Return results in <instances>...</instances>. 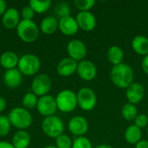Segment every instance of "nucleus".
<instances>
[{
	"label": "nucleus",
	"instance_id": "20e7f679",
	"mask_svg": "<svg viewBox=\"0 0 148 148\" xmlns=\"http://www.w3.org/2000/svg\"><path fill=\"white\" fill-rule=\"evenodd\" d=\"M41 68V61L34 54H24L19 57L17 69L23 75L32 76L37 74Z\"/></svg>",
	"mask_w": 148,
	"mask_h": 148
},
{
	"label": "nucleus",
	"instance_id": "393cba45",
	"mask_svg": "<svg viewBox=\"0 0 148 148\" xmlns=\"http://www.w3.org/2000/svg\"><path fill=\"white\" fill-rule=\"evenodd\" d=\"M52 2L50 0L47 1H38V0H30L29 2V5L32 8L35 13L42 14L45 13L51 6Z\"/></svg>",
	"mask_w": 148,
	"mask_h": 148
},
{
	"label": "nucleus",
	"instance_id": "6ab92c4d",
	"mask_svg": "<svg viewBox=\"0 0 148 148\" xmlns=\"http://www.w3.org/2000/svg\"><path fill=\"white\" fill-rule=\"evenodd\" d=\"M18 61V56L13 51H5L0 56V65L6 70L16 69Z\"/></svg>",
	"mask_w": 148,
	"mask_h": 148
},
{
	"label": "nucleus",
	"instance_id": "412c9836",
	"mask_svg": "<svg viewBox=\"0 0 148 148\" xmlns=\"http://www.w3.org/2000/svg\"><path fill=\"white\" fill-rule=\"evenodd\" d=\"M40 30L45 35H52L58 29V20L55 16H46L40 23Z\"/></svg>",
	"mask_w": 148,
	"mask_h": 148
},
{
	"label": "nucleus",
	"instance_id": "37998d69",
	"mask_svg": "<svg viewBox=\"0 0 148 148\" xmlns=\"http://www.w3.org/2000/svg\"><path fill=\"white\" fill-rule=\"evenodd\" d=\"M147 117H148V110H147Z\"/></svg>",
	"mask_w": 148,
	"mask_h": 148
},
{
	"label": "nucleus",
	"instance_id": "39448f33",
	"mask_svg": "<svg viewBox=\"0 0 148 148\" xmlns=\"http://www.w3.org/2000/svg\"><path fill=\"white\" fill-rule=\"evenodd\" d=\"M55 98L57 109L62 113L73 112L78 106L76 94H75L72 90L63 89L59 92Z\"/></svg>",
	"mask_w": 148,
	"mask_h": 148
},
{
	"label": "nucleus",
	"instance_id": "6e6552de",
	"mask_svg": "<svg viewBox=\"0 0 148 148\" xmlns=\"http://www.w3.org/2000/svg\"><path fill=\"white\" fill-rule=\"evenodd\" d=\"M76 96L77 105L84 111H91L96 106L97 97L94 90L90 88H82L76 94Z\"/></svg>",
	"mask_w": 148,
	"mask_h": 148
},
{
	"label": "nucleus",
	"instance_id": "4468645a",
	"mask_svg": "<svg viewBox=\"0 0 148 148\" xmlns=\"http://www.w3.org/2000/svg\"><path fill=\"white\" fill-rule=\"evenodd\" d=\"M58 29L65 36H70L77 33L79 26L75 18L71 16L60 18L58 20Z\"/></svg>",
	"mask_w": 148,
	"mask_h": 148
},
{
	"label": "nucleus",
	"instance_id": "a19ab883",
	"mask_svg": "<svg viewBox=\"0 0 148 148\" xmlns=\"http://www.w3.org/2000/svg\"><path fill=\"white\" fill-rule=\"evenodd\" d=\"M44 148H57L56 146H51V145H49V146H46Z\"/></svg>",
	"mask_w": 148,
	"mask_h": 148
},
{
	"label": "nucleus",
	"instance_id": "f257e3e1",
	"mask_svg": "<svg viewBox=\"0 0 148 148\" xmlns=\"http://www.w3.org/2000/svg\"><path fill=\"white\" fill-rule=\"evenodd\" d=\"M110 78L114 85L117 88H127L134 83V72L131 66L122 62L113 66L110 72Z\"/></svg>",
	"mask_w": 148,
	"mask_h": 148
},
{
	"label": "nucleus",
	"instance_id": "c756f323",
	"mask_svg": "<svg viewBox=\"0 0 148 148\" xmlns=\"http://www.w3.org/2000/svg\"><path fill=\"white\" fill-rule=\"evenodd\" d=\"M73 141L69 136L62 134L56 139V147L57 148H72Z\"/></svg>",
	"mask_w": 148,
	"mask_h": 148
},
{
	"label": "nucleus",
	"instance_id": "9d476101",
	"mask_svg": "<svg viewBox=\"0 0 148 148\" xmlns=\"http://www.w3.org/2000/svg\"><path fill=\"white\" fill-rule=\"evenodd\" d=\"M67 52L69 58L76 62H82L87 55V47L82 41L75 39L68 43Z\"/></svg>",
	"mask_w": 148,
	"mask_h": 148
},
{
	"label": "nucleus",
	"instance_id": "cd10ccee",
	"mask_svg": "<svg viewBox=\"0 0 148 148\" xmlns=\"http://www.w3.org/2000/svg\"><path fill=\"white\" fill-rule=\"evenodd\" d=\"M55 12H56L57 16H59L60 18H62V17H66V16H70L71 9H70V6L68 3L60 2L56 5Z\"/></svg>",
	"mask_w": 148,
	"mask_h": 148
},
{
	"label": "nucleus",
	"instance_id": "f03ea898",
	"mask_svg": "<svg viewBox=\"0 0 148 148\" xmlns=\"http://www.w3.org/2000/svg\"><path fill=\"white\" fill-rule=\"evenodd\" d=\"M8 118L11 126L18 130H26L31 126L33 121L30 112L21 107L12 108L8 114Z\"/></svg>",
	"mask_w": 148,
	"mask_h": 148
},
{
	"label": "nucleus",
	"instance_id": "b1692460",
	"mask_svg": "<svg viewBox=\"0 0 148 148\" xmlns=\"http://www.w3.org/2000/svg\"><path fill=\"white\" fill-rule=\"evenodd\" d=\"M125 140L129 144H137L141 140L142 132L141 129L135 125L129 126L125 131Z\"/></svg>",
	"mask_w": 148,
	"mask_h": 148
},
{
	"label": "nucleus",
	"instance_id": "4c0bfd02",
	"mask_svg": "<svg viewBox=\"0 0 148 148\" xmlns=\"http://www.w3.org/2000/svg\"><path fill=\"white\" fill-rule=\"evenodd\" d=\"M6 108V101L3 96H0V113L3 112Z\"/></svg>",
	"mask_w": 148,
	"mask_h": 148
},
{
	"label": "nucleus",
	"instance_id": "f3484780",
	"mask_svg": "<svg viewBox=\"0 0 148 148\" xmlns=\"http://www.w3.org/2000/svg\"><path fill=\"white\" fill-rule=\"evenodd\" d=\"M77 66H78V62L76 61L69 57H67V58H63L58 62L56 66V71L59 75L62 77H69L76 72Z\"/></svg>",
	"mask_w": 148,
	"mask_h": 148
},
{
	"label": "nucleus",
	"instance_id": "bb28decb",
	"mask_svg": "<svg viewBox=\"0 0 148 148\" xmlns=\"http://www.w3.org/2000/svg\"><path fill=\"white\" fill-rule=\"evenodd\" d=\"M37 101H38V97L32 92H28L23 97V100H22L23 108H26L27 110L33 109L36 108Z\"/></svg>",
	"mask_w": 148,
	"mask_h": 148
},
{
	"label": "nucleus",
	"instance_id": "4be33fe9",
	"mask_svg": "<svg viewBox=\"0 0 148 148\" xmlns=\"http://www.w3.org/2000/svg\"><path fill=\"white\" fill-rule=\"evenodd\" d=\"M132 48L134 52L140 56L148 55V38L144 36H137L132 41Z\"/></svg>",
	"mask_w": 148,
	"mask_h": 148
},
{
	"label": "nucleus",
	"instance_id": "2eb2a0df",
	"mask_svg": "<svg viewBox=\"0 0 148 148\" xmlns=\"http://www.w3.org/2000/svg\"><path fill=\"white\" fill-rule=\"evenodd\" d=\"M145 95V88L144 87L138 83V82H134L132 83L126 91V96L129 103L131 104H138L140 103Z\"/></svg>",
	"mask_w": 148,
	"mask_h": 148
},
{
	"label": "nucleus",
	"instance_id": "72a5a7b5",
	"mask_svg": "<svg viewBox=\"0 0 148 148\" xmlns=\"http://www.w3.org/2000/svg\"><path fill=\"white\" fill-rule=\"evenodd\" d=\"M21 16L23 17V20H33V18L35 16V11L32 10V8L29 5L24 6L22 9Z\"/></svg>",
	"mask_w": 148,
	"mask_h": 148
},
{
	"label": "nucleus",
	"instance_id": "f8f14e48",
	"mask_svg": "<svg viewBox=\"0 0 148 148\" xmlns=\"http://www.w3.org/2000/svg\"><path fill=\"white\" fill-rule=\"evenodd\" d=\"M68 128L72 134L81 137L87 134L88 130V123L83 116L75 115L69 120Z\"/></svg>",
	"mask_w": 148,
	"mask_h": 148
},
{
	"label": "nucleus",
	"instance_id": "c85d7f7f",
	"mask_svg": "<svg viewBox=\"0 0 148 148\" xmlns=\"http://www.w3.org/2000/svg\"><path fill=\"white\" fill-rule=\"evenodd\" d=\"M11 124L8 116L6 115H0V137L7 136L11 129Z\"/></svg>",
	"mask_w": 148,
	"mask_h": 148
},
{
	"label": "nucleus",
	"instance_id": "0eeeda50",
	"mask_svg": "<svg viewBox=\"0 0 148 148\" xmlns=\"http://www.w3.org/2000/svg\"><path fill=\"white\" fill-rule=\"evenodd\" d=\"M52 87L50 77L46 74H38L35 75L31 82V92L37 97H42L49 95Z\"/></svg>",
	"mask_w": 148,
	"mask_h": 148
},
{
	"label": "nucleus",
	"instance_id": "79ce46f5",
	"mask_svg": "<svg viewBox=\"0 0 148 148\" xmlns=\"http://www.w3.org/2000/svg\"><path fill=\"white\" fill-rule=\"evenodd\" d=\"M147 135H148V126H147Z\"/></svg>",
	"mask_w": 148,
	"mask_h": 148
},
{
	"label": "nucleus",
	"instance_id": "473e14b6",
	"mask_svg": "<svg viewBox=\"0 0 148 148\" xmlns=\"http://www.w3.org/2000/svg\"><path fill=\"white\" fill-rule=\"evenodd\" d=\"M134 125L139 128H144L148 126V117L147 114H138L134 120Z\"/></svg>",
	"mask_w": 148,
	"mask_h": 148
},
{
	"label": "nucleus",
	"instance_id": "58836bf2",
	"mask_svg": "<svg viewBox=\"0 0 148 148\" xmlns=\"http://www.w3.org/2000/svg\"><path fill=\"white\" fill-rule=\"evenodd\" d=\"M136 148H148V140H141L140 142L136 144Z\"/></svg>",
	"mask_w": 148,
	"mask_h": 148
},
{
	"label": "nucleus",
	"instance_id": "f704fd0d",
	"mask_svg": "<svg viewBox=\"0 0 148 148\" xmlns=\"http://www.w3.org/2000/svg\"><path fill=\"white\" fill-rule=\"evenodd\" d=\"M141 67H142L143 71L148 75V55L144 56V58L142 60V62H141Z\"/></svg>",
	"mask_w": 148,
	"mask_h": 148
},
{
	"label": "nucleus",
	"instance_id": "423d86ee",
	"mask_svg": "<svg viewBox=\"0 0 148 148\" xmlns=\"http://www.w3.org/2000/svg\"><path fill=\"white\" fill-rule=\"evenodd\" d=\"M41 127L43 134L52 139H56L64 131L63 121L56 115L45 117L42 121Z\"/></svg>",
	"mask_w": 148,
	"mask_h": 148
},
{
	"label": "nucleus",
	"instance_id": "1a4fd4ad",
	"mask_svg": "<svg viewBox=\"0 0 148 148\" xmlns=\"http://www.w3.org/2000/svg\"><path fill=\"white\" fill-rule=\"evenodd\" d=\"M36 108L38 113L44 117L55 115L57 110L56 98L50 95L39 97Z\"/></svg>",
	"mask_w": 148,
	"mask_h": 148
},
{
	"label": "nucleus",
	"instance_id": "7c9ffc66",
	"mask_svg": "<svg viewBox=\"0 0 148 148\" xmlns=\"http://www.w3.org/2000/svg\"><path fill=\"white\" fill-rule=\"evenodd\" d=\"M76 9L81 11H89L95 4V0H75L74 2Z\"/></svg>",
	"mask_w": 148,
	"mask_h": 148
},
{
	"label": "nucleus",
	"instance_id": "e433bc0d",
	"mask_svg": "<svg viewBox=\"0 0 148 148\" xmlns=\"http://www.w3.org/2000/svg\"><path fill=\"white\" fill-rule=\"evenodd\" d=\"M0 148H15L12 143H10L5 140H0Z\"/></svg>",
	"mask_w": 148,
	"mask_h": 148
},
{
	"label": "nucleus",
	"instance_id": "ddd939ff",
	"mask_svg": "<svg viewBox=\"0 0 148 148\" xmlns=\"http://www.w3.org/2000/svg\"><path fill=\"white\" fill-rule=\"evenodd\" d=\"M75 20L79 26V29H82L84 31L93 30L97 24L96 17L90 11H81L77 14Z\"/></svg>",
	"mask_w": 148,
	"mask_h": 148
},
{
	"label": "nucleus",
	"instance_id": "dca6fc26",
	"mask_svg": "<svg viewBox=\"0 0 148 148\" xmlns=\"http://www.w3.org/2000/svg\"><path fill=\"white\" fill-rule=\"evenodd\" d=\"M20 21V13L15 8H8L2 16V23L7 29H16Z\"/></svg>",
	"mask_w": 148,
	"mask_h": 148
},
{
	"label": "nucleus",
	"instance_id": "aec40b11",
	"mask_svg": "<svg viewBox=\"0 0 148 148\" xmlns=\"http://www.w3.org/2000/svg\"><path fill=\"white\" fill-rule=\"evenodd\" d=\"M30 140V134L26 130H18L14 134L11 143L15 148H28Z\"/></svg>",
	"mask_w": 148,
	"mask_h": 148
},
{
	"label": "nucleus",
	"instance_id": "9b49d317",
	"mask_svg": "<svg viewBox=\"0 0 148 148\" xmlns=\"http://www.w3.org/2000/svg\"><path fill=\"white\" fill-rule=\"evenodd\" d=\"M76 72L79 77L86 82L94 80L97 75L96 66L89 60H83L79 62Z\"/></svg>",
	"mask_w": 148,
	"mask_h": 148
},
{
	"label": "nucleus",
	"instance_id": "a211bd4d",
	"mask_svg": "<svg viewBox=\"0 0 148 148\" xmlns=\"http://www.w3.org/2000/svg\"><path fill=\"white\" fill-rule=\"evenodd\" d=\"M3 83L9 88H18L23 82V75L17 69L6 70L3 76Z\"/></svg>",
	"mask_w": 148,
	"mask_h": 148
},
{
	"label": "nucleus",
	"instance_id": "c9c22d12",
	"mask_svg": "<svg viewBox=\"0 0 148 148\" xmlns=\"http://www.w3.org/2000/svg\"><path fill=\"white\" fill-rule=\"evenodd\" d=\"M7 10V4L3 0H0V16H3Z\"/></svg>",
	"mask_w": 148,
	"mask_h": 148
},
{
	"label": "nucleus",
	"instance_id": "ea45409f",
	"mask_svg": "<svg viewBox=\"0 0 148 148\" xmlns=\"http://www.w3.org/2000/svg\"><path fill=\"white\" fill-rule=\"evenodd\" d=\"M95 148H114L113 147L109 146V145H106V144H102V145H100V146H97Z\"/></svg>",
	"mask_w": 148,
	"mask_h": 148
},
{
	"label": "nucleus",
	"instance_id": "7ed1b4c3",
	"mask_svg": "<svg viewBox=\"0 0 148 148\" xmlns=\"http://www.w3.org/2000/svg\"><path fill=\"white\" fill-rule=\"evenodd\" d=\"M17 36L26 43L34 42L39 36L40 29L33 20L22 19L16 29Z\"/></svg>",
	"mask_w": 148,
	"mask_h": 148
},
{
	"label": "nucleus",
	"instance_id": "2f4dec72",
	"mask_svg": "<svg viewBox=\"0 0 148 148\" xmlns=\"http://www.w3.org/2000/svg\"><path fill=\"white\" fill-rule=\"evenodd\" d=\"M72 148H93L91 141L84 136L77 137L73 141Z\"/></svg>",
	"mask_w": 148,
	"mask_h": 148
},
{
	"label": "nucleus",
	"instance_id": "5701e85b",
	"mask_svg": "<svg viewBox=\"0 0 148 148\" xmlns=\"http://www.w3.org/2000/svg\"><path fill=\"white\" fill-rule=\"evenodd\" d=\"M107 57L108 61L113 64V66H115L122 63L124 59V52L121 47L114 45L108 49L107 52Z\"/></svg>",
	"mask_w": 148,
	"mask_h": 148
},
{
	"label": "nucleus",
	"instance_id": "a878e982",
	"mask_svg": "<svg viewBox=\"0 0 148 148\" xmlns=\"http://www.w3.org/2000/svg\"><path fill=\"white\" fill-rule=\"evenodd\" d=\"M121 114H122V117L127 121H134L138 115V110H137L136 106L129 102L125 104L122 108Z\"/></svg>",
	"mask_w": 148,
	"mask_h": 148
}]
</instances>
